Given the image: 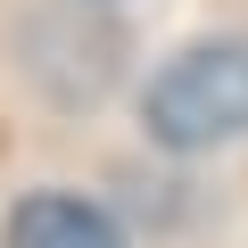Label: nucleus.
<instances>
[{
  "mask_svg": "<svg viewBox=\"0 0 248 248\" xmlns=\"http://www.w3.org/2000/svg\"><path fill=\"white\" fill-rule=\"evenodd\" d=\"M141 116H149V141H166V149L240 141L248 133V42H199V50H182L149 83Z\"/></svg>",
  "mask_w": 248,
  "mask_h": 248,
  "instance_id": "obj_1",
  "label": "nucleus"
},
{
  "mask_svg": "<svg viewBox=\"0 0 248 248\" xmlns=\"http://www.w3.org/2000/svg\"><path fill=\"white\" fill-rule=\"evenodd\" d=\"M9 248H124V232H116L91 199L33 190V199L9 215Z\"/></svg>",
  "mask_w": 248,
  "mask_h": 248,
  "instance_id": "obj_2",
  "label": "nucleus"
}]
</instances>
